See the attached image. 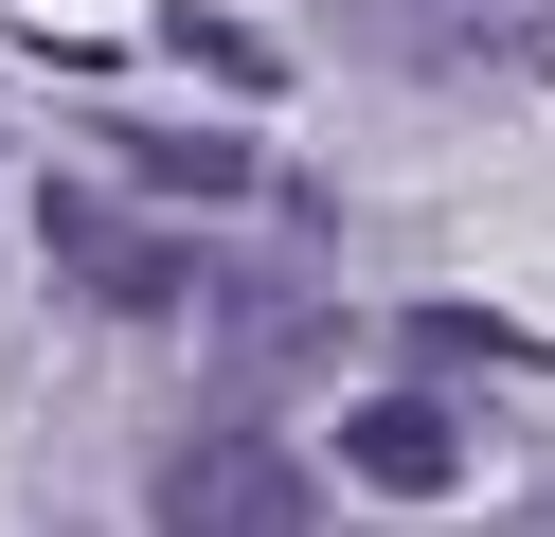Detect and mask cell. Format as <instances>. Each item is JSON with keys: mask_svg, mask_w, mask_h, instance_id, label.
I'll list each match as a JSON object with an SVG mask.
<instances>
[{"mask_svg": "<svg viewBox=\"0 0 555 537\" xmlns=\"http://www.w3.org/2000/svg\"><path fill=\"white\" fill-rule=\"evenodd\" d=\"M144 520L162 537H305L323 501H305V465L269 448V430H180L162 484H144Z\"/></svg>", "mask_w": 555, "mask_h": 537, "instance_id": "obj_1", "label": "cell"}, {"mask_svg": "<svg viewBox=\"0 0 555 537\" xmlns=\"http://www.w3.org/2000/svg\"><path fill=\"white\" fill-rule=\"evenodd\" d=\"M37 233L90 269V305H126V322H162V305H197V269H180V233H144V215H108V197H37Z\"/></svg>", "mask_w": 555, "mask_h": 537, "instance_id": "obj_2", "label": "cell"}, {"mask_svg": "<svg viewBox=\"0 0 555 537\" xmlns=\"http://www.w3.org/2000/svg\"><path fill=\"white\" fill-rule=\"evenodd\" d=\"M340 484L448 501V484H466V412H430V394H359V412H340Z\"/></svg>", "mask_w": 555, "mask_h": 537, "instance_id": "obj_3", "label": "cell"}, {"mask_svg": "<svg viewBox=\"0 0 555 537\" xmlns=\"http://www.w3.org/2000/svg\"><path fill=\"white\" fill-rule=\"evenodd\" d=\"M126 162L180 179V197H251V143H233V126H126Z\"/></svg>", "mask_w": 555, "mask_h": 537, "instance_id": "obj_4", "label": "cell"}, {"mask_svg": "<svg viewBox=\"0 0 555 537\" xmlns=\"http://www.w3.org/2000/svg\"><path fill=\"white\" fill-rule=\"evenodd\" d=\"M233 376H287V358H323V305H287V286H251V305H216Z\"/></svg>", "mask_w": 555, "mask_h": 537, "instance_id": "obj_5", "label": "cell"}, {"mask_svg": "<svg viewBox=\"0 0 555 537\" xmlns=\"http://www.w3.org/2000/svg\"><path fill=\"white\" fill-rule=\"evenodd\" d=\"M180 54L216 72V90H269V36H233V18H180Z\"/></svg>", "mask_w": 555, "mask_h": 537, "instance_id": "obj_6", "label": "cell"}]
</instances>
